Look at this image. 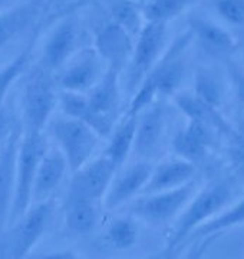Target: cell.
Instances as JSON below:
<instances>
[{"mask_svg":"<svg viewBox=\"0 0 244 259\" xmlns=\"http://www.w3.org/2000/svg\"><path fill=\"white\" fill-rule=\"evenodd\" d=\"M47 125L53 141L65 154L72 173L92 158L101 136L91 125L65 114L50 120Z\"/></svg>","mask_w":244,"mask_h":259,"instance_id":"277c9868","label":"cell"},{"mask_svg":"<svg viewBox=\"0 0 244 259\" xmlns=\"http://www.w3.org/2000/svg\"><path fill=\"white\" fill-rule=\"evenodd\" d=\"M135 37L116 22H106L95 32V49L101 55L106 68L121 74L131 59Z\"/></svg>","mask_w":244,"mask_h":259,"instance_id":"4fadbf2b","label":"cell"},{"mask_svg":"<svg viewBox=\"0 0 244 259\" xmlns=\"http://www.w3.org/2000/svg\"><path fill=\"white\" fill-rule=\"evenodd\" d=\"M68 170L69 164L60 148L57 146L47 147L39 161L36 179L33 185V202L46 200L52 192L60 185Z\"/></svg>","mask_w":244,"mask_h":259,"instance_id":"d6986e66","label":"cell"},{"mask_svg":"<svg viewBox=\"0 0 244 259\" xmlns=\"http://www.w3.org/2000/svg\"><path fill=\"white\" fill-rule=\"evenodd\" d=\"M211 6L225 23L235 28L244 26V0H213Z\"/></svg>","mask_w":244,"mask_h":259,"instance_id":"d6a6232c","label":"cell"},{"mask_svg":"<svg viewBox=\"0 0 244 259\" xmlns=\"http://www.w3.org/2000/svg\"><path fill=\"white\" fill-rule=\"evenodd\" d=\"M111 18L134 37L138 36L147 20L135 0H115L111 6Z\"/></svg>","mask_w":244,"mask_h":259,"instance_id":"4316f807","label":"cell"},{"mask_svg":"<svg viewBox=\"0 0 244 259\" xmlns=\"http://www.w3.org/2000/svg\"><path fill=\"white\" fill-rule=\"evenodd\" d=\"M227 75L237 101L244 105V66L233 59L227 61Z\"/></svg>","mask_w":244,"mask_h":259,"instance_id":"836d02e7","label":"cell"},{"mask_svg":"<svg viewBox=\"0 0 244 259\" xmlns=\"http://www.w3.org/2000/svg\"><path fill=\"white\" fill-rule=\"evenodd\" d=\"M228 160L235 173L244 176V115L228 137Z\"/></svg>","mask_w":244,"mask_h":259,"instance_id":"1f68e13d","label":"cell"},{"mask_svg":"<svg viewBox=\"0 0 244 259\" xmlns=\"http://www.w3.org/2000/svg\"><path fill=\"white\" fill-rule=\"evenodd\" d=\"M13 124H15V122L10 121L9 114L6 111L5 105L2 104V105H0V143L6 139V136L9 134L10 130L13 127Z\"/></svg>","mask_w":244,"mask_h":259,"instance_id":"e575fe53","label":"cell"},{"mask_svg":"<svg viewBox=\"0 0 244 259\" xmlns=\"http://www.w3.org/2000/svg\"><path fill=\"white\" fill-rule=\"evenodd\" d=\"M234 199V183L227 177L214 179L196 192L174 223L167 245L168 250H175L181 246L198 228L225 210Z\"/></svg>","mask_w":244,"mask_h":259,"instance_id":"6da1fadb","label":"cell"},{"mask_svg":"<svg viewBox=\"0 0 244 259\" xmlns=\"http://www.w3.org/2000/svg\"><path fill=\"white\" fill-rule=\"evenodd\" d=\"M43 258H57V259H72L78 258V253H75L72 249H60L56 252H50L43 255Z\"/></svg>","mask_w":244,"mask_h":259,"instance_id":"d590c367","label":"cell"},{"mask_svg":"<svg viewBox=\"0 0 244 259\" xmlns=\"http://www.w3.org/2000/svg\"><path fill=\"white\" fill-rule=\"evenodd\" d=\"M59 105L62 114L84 121L88 125H91L101 137H109L116 124V118L94 111L88 102V97L82 93L60 90Z\"/></svg>","mask_w":244,"mask_h":259,"instance_id":"ffe728a7","label":"cell"},{"mask_svg":"<svg viewBox=\"0 0 244 259\" xmlns=\"http://www.w3.org/2000/svg\"><path fill=\"white\" fill-rule=\"evenodd\" d=\"M172 100L175 107L187 117V120L203 122L216 133H221L227 137H230V134L233 133L234 125L225 120L224 115L220 112V108L201 100L194 93L178 91L172 97Z\"/></svg>","mask_w":244,"mask_h":259,"instance_id":"ac0fdd59","label":"cell"},{"mask_svg":"<svg viewBox=\"0 0 244 259\" xmlns=\"http://www.w3.org/2000/svg\"><path fill=\"white\" fill-rule=\"evenodd\" d=\"M78 39L79 30L74 18H65L60 20L42 49L40 64L47 71H59L66 65V62L78 52Z\"/></svg>","mask_w":244,"mask_h":259,"instance_id":"5bb4252c","label":"cell"},{"mask_svg":"<svg viewBox=\"0 0 244 259\" xmlns=\"http://www.w3.org/2000/svg\"><path fill=\"white\" fill-rule=\"evenodd\" d=\"M188 29L193 33V39L208 55L230 56L238 48L235 37L211 20L198 16L191 18L188 20Z\"/></svg>","mask_w":244,"mask_h":259,"instance_id":"e0dca14e","label":"cell"},{"mask_svg":"<svg viewBox=\"0 0 244 259\" xmlns=\"http://www.w3.org/2000/svg\"><path fill=\"white\" fill-rule=\"evenodd\" d=\"M13 5H16V0H0V10L8 9Z\"/></svg>","mask_w":244,"mask_h":259,"instance_id":"8d00e7d4","label":"cell"},{"mask_svg":"<svg viewBox=\"0 0 244 259\" xmlns=\"http://www.w3.org/2000/svg\"><path fill=\"white\" fill-rule=\"evenodd\" d=\"M33 42L35 40H30V44L25 49H22L19 55H16L9 64L0 68V105L5 101V97L10 90V87L28 68L29 62H30V56H32Z\"/></svg>","mask_w":244,"mask_h":259,"instance_id":"4dcf8cb0","label":"cell"},{"mask_svg":"<svg viewBox=\"0 0 244 259\" xmlns=\"http://www.w3.org/2000/svg\"><path fill=\"white\" fill-rule=\"evenodd\" d=\"M55 202L46 199L35 202L28 212L23 213L16 222L8 225L3 238H0V250L8 258H26L29 252L36 246L49 223L53 218Z\"/></svg>","mask_w":244,"mask_h":259,"instance_id":"3957f363","label":"cell"},{"mask_svg":"<svg viewBox=\"0 0 244 259\" xmlns=\"http://www.w3.org/2000/svg\"><path fill=\"white\" fill-rule=\"evenodd\" d=\"M140 236L137 223L132 218H116L106 228V239L116 249H130Z\"/></svg>","mask_w":244,"mask_h":259,"instance_id":"f1b7e54d","label":"cell"},{"mask_svg":"<svg viewBox=\"0 0 244 259\" xmlns=\"http://www.w3.org/2000/svg\"><path fill=\"white\" fill-rule=\"evenodd\" d=\"M190 42H193V33L188 29L186 33L174 40L172 45L167 47L160 61L144 78L142 85L148 87L151 91L157 94V97H174L181 91L187 69L184 55Z\"/></svg>","mask_w":244,"mask_h":259,"instance_id":"ba28073f","label":"cell"},{"mask_svg":"<svg viewBox=\"0 0 244 259\" xmlns=\"http://www.w3.org/2000/svg\"><path fill=\"white\" fill-rule=\"evenodd\" d=\"M40 10L42 3L39 0L16 3L8 9L0 10V51L28 30L36 22Z\"/></svg>","mask_w":244,"mask_h":259,"instance_id":"7402d4cb","label":"cell"},{"mask_svg":"<svg viewBox=\"0 0 244 259\" xmlns=\"http://www.w3.org/2000/svg\"><path fill=\"white\" fill-rule=\"evenodd\" d=\"M167 49V23L145 20L135 37L131 59L127 65V87L134 94Z\"/></svg>","mask_w":244,"mask_h":259,"instance_id":"8992f818","label":"cell"},{"mask_svg":"<svg viewBox=\"0 0 244 259\" xmlns=\"http://www.w3.org/2000/svg\"><path fill=\"white\" fill-rule=\"evenodd\" d=\"M213 131L214 130L203 122L187 120V124L181 127L172 139L171 147L174 154L194 164L201 163L214 143Z\"/></svg>","mask_w":244,"mask_h":259,"instance_id":"9a60e30c","label":"cell"},{"mask_svg":"<svg viewBox=\"0 0 244 259\" xmlns=\"http://www.w3.org/2000/svg\"><path fill=\"white\" fill-rule=\"evenodd\" d=\"M244 225V194L233 204H230L225 210L211 219L210 222L198 228L197 231L191 235V238L197 239H211V236L220 235L223 232L228 231L235 226Z\"/></svg>","mask_w":244,"mask_h":259,"instance_id":"484cf974","label":"cell"},{"mask_svg":"<svg viewBox=\"0 0 244 259\" xmlns=\"http://www.w3.org/2000/svg\"><path fill=\"white\" fill-rule=\"evenodd\" d=\"M241 65L244 66V44L243 47H241Z\"/></svg>","mask_w":244,"mask_h":259,"instance_id":"74e56055","label":"cell"},{"mask_svg":"<svg viewBox=\"0 0 244 259\" xmlns=\"http://www.w3.org/2000/svg\"><path fill=\"white\" fill-rule=\"evenodd\" d=\"M47 140L43 133L23 130L18 153V170H16V186L15 196L10 207L8 225L16 222L33 202V185L36 179L39 161L45 154ZM6 225V226H8Z\"/></svg>","mask_w":244,"mask_h":259,"instance_id":"7a4b0ae2","label":"cell"},{"mask_svg":"<svg viewBox=\"0 0 244 259\" xmlns=\"http://www.w3.org/2000/svg\"><path fill=\"white\" fill-rule=\"evenodd\" d=\"M137 125H138V115L127 112L125 117L115 124L112 133L108 137L109 141L103 154L118 168L125 164L127 158L134 151Z\"/></svg>","mask_w":244,"mask_h":259,"instance_id":"cb8c5ba5","label":"cell"},{"mask_svg":"<svg viewBox=\"0 0 244 259\" xmlns=\"http://www.w3.org/2000/svg\"><path fill=\"white\" fill-rule=\"evenodd\" d=\"M164 133V108L161 102H152L138 115L134 153L141 158L151 157L160 144Z\"/></svg>","mask_w":244,"mask_h":259,"instance_id":"44dd1931","label":"cell"},{"mask_svg":"<svg viewBox=\"0 0 244 259\" xmlns=\"http://www.w3.org/2000/svg\"><path fill=\"white\" fill-rule=\"evenodd\" d=\"M86 97L94 111L116 118L121 102L119 72L112 68H106L102 78L88 91Z\"/></svg>","mask_w":244,"mask_h":259,"instance_id":"603a6c76","label":"cell"},{"mask_svg":"<svg viewBox=\"0 0 244 259\" xmlns=\"http://www.w3.org/2000/svg\"><path fill=\"white\" fill-rule=\"evenodd\" d=\"M22 133V125L15 122L6 139L0 143V229L8 225L10 207L15 196L18 153Z\"/></svg>","mask_w":244,"mask_h":259,"instance_id":"7c38bea8","label":"cell"},{"mask_svg":"<svg viewBox=\"0 0 244 259\" xmlns=\"http://www.w3.org/2000/svg\"><path fill=\"white\" fill-rule=\"evenodd\" d=\"M50 71L40 66L35 69L25 85L22 95L23 124L26 131L43 133L52 120V114L59 102L55 82L49 75Z\"/></svg>","mask_w":244,"mask_h":259,"instance_id":"5b68a950","label":"cell"},{"mask_svg":"<svg viewBox=\"0 0 244 259\" xmlns=\"http://www.w3.org/2000/svg\"><path fill=\"white\" fill-rule=\"evenodd\" d=\"M196 2L198 0H148L142 10L147 20L168 23L171 19L178 18Z\"/></svg>","mask_w":244,"mask_h":259,"instance_id":"83f0119b","label":"cell"},{"mask_svg":"<svg viewBox=\"0 0 244 259\" xmlns=\"http://www.w3.org/2000/svg\"><path fill=\"white\" fill-rule=\"evenodd\" d=\"M135 2H142V0H135Z\"/></svg>","mask_w":244,"mask_h":259,"instance_id":"f35d334b","label":"cell"},{"mask_svg":"<svg viewBox=\"0 0 244 259\" xmlns=\"http://www.w3.org/2000/svg\"><path fill=\"white\" fill-rule=\"evenodd\" d=\"M197 97L217 108L221 107L224 98V90L216 75L208 69H198L194 78V91Z\"/></svg>","mask_w":244,"mask_h":259,"instance_id":"f546056e","label":"cell"},{"mask_svg":"<svg viewBox=\"0 0 244 259\" xmlns=\"http://www.w3.org/2000/svg\"><path fill=\"white\" fill-rule=\"evenodd\" d=\"M96 202L82 197H68L65 206V225L68 231L75 235L92 232L98 223L99 214Z\"/></svg>","mask_w":244,"mask_h":259,"instance_id":"d4e9b609","label":"cell"},{"mask_svg":"<svg viewBox=\"0 0 244 259\" xmlns=\"http://www.w3.org/2000/svg\"><path fill=\"white\" fill-rule=\"evenodd\" d=\"M152 168L154 167L144 158L125 168H118L103 197V206L108 210H116L122 206L134 202L144 192L150 180Z\"/></svg>","mask_w":244,"mask_h":259,"instance_id":"30bf717a","label":"cell"},{"mask_svg":"<svg viewBox=\"0 0 244 259\" xmlns=\"http://www.w3.org/2000/svg\"><path fill=\"white\" fill-rule=\"evenodd\" d=\"M118 167L105 154L91 158L86 164L74 171L68 197H82L94 202H102Z\"/></svg>","mask_w":244,"mask_h":259,"instance_id":"9c48e42d","label":"cell"},{"mask_svg":"<svg viewBox=\"0 0 244 259\" xmlns=\"http://www.w3.org/2000/svg\"><path fill=\"white\" fill-rule=\"evenodd\" d=\"M196 192L197 182L193 180L172 190L141 194L134 200L130 212L150 225L164 226L177 221Z\"/></svg>","mask_w":244,"mask_h":259,"instance_id":"52a82bcc","label":"cell"},{"mask_svg":"<svg viewBox=\"0 0 244 259\" xmlns=\"http://www.w3.org/2000/svg\"><path fill=\"white\" fill-rule=\"evenodd\" d=\"M196 173H197V164L188 161L186 158L175 156L168 160H164L158 166L152 168L150 180L142 194L181 187L196 180Z\"/></svg>","mask_w":244,"mask_h":259,"instance_id":"2e32d148","label":"cell"},{"mask_svg":"<svg viewBox=\"0 0 244 259\" xmlns=\"http://www.w3.org/2000/svg\"><path fill=\"white\" fill-rule=\"evenodd\" d=\"M103 59L96 49H82L76 52L62 68L57 85L60 90L74 93H88L98 82L106 69H103Z\"/></svg>","mask_w":244,"mask_h":259,"instance_id":"8fae6325","label":"cell"}]
</instances>
